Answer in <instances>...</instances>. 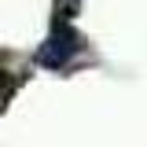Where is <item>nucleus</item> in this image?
I'll list each match as a JSON object with an SVG mask.
<instances>
[{"label": "nucleus", "mask_w": 147, "mask_h": 147, "mask_svg": "<svg viewBox=\"0 0 147 147\" xmlns=\"http://www.w3.org/2000/svg\"><path fill=\"white\" fill-rule=\"evenodd\" d=\"M77 52H81V37L74 33V30H66V26H59V30L40 44L37 63H40V66H48V70H63Z\"/></svg>", "instance_id": "obj_1"}]
</instances>
